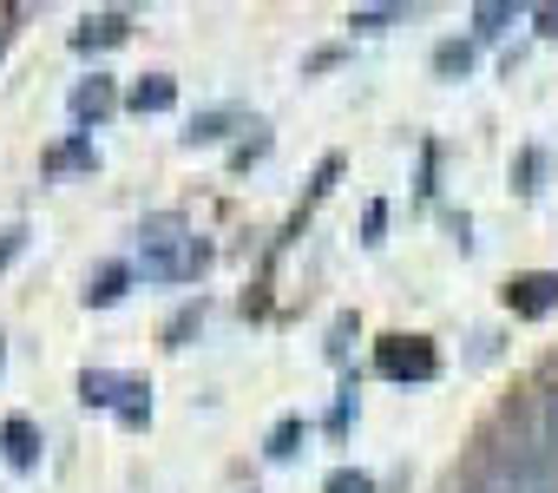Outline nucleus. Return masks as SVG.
Listing matches in <instances>:
<instances>
[{
	"mask_svg": "<svg viewBox=\"0 0 558 493\" xmlns=\"http://www.w3.org/2000/svg\"><path fill=\"white\" fill-rule=\"evenodd\" d=\"M204 264H210V243H204L184 217H151V224L138 230L132 270H138L145 284H191Z\"/></svg>",
	"mask_w": 558,
	"mask_h": 493,
	"instance_id": "obj_1",
	"label": "nucleus"
},
{
	"mask_svg": "<svg viewBox=\"0 0 558 493\" xmlns=\"http://www.w3.org/2000/svg\"><path fill=\"white\" fill-rule=\"evenodd\" d=\"M375 369L388 382H434L440 375V349L427 336H381L375 342Z\"/></svg>",
	"mask_w": 558,
	"mask_h": 493,
	"instance_id": "obj_2",
	"label": "nucleus"
},
{
	"mask_svg": "<svg viewBox=\"0 0 558 493\" xmlns=\"http://www.w3.org/2000/svg\"><path fill=\"white\" fill-rule=\"evenodd\" d=\"M480 493H558V467L551 460H538L532 447H519V454H506L493 473H486V486Z\"/></svg>",
	"mask_w": 558,
	"mask_h": 493,
	"instance_id": "obj_3",
	"label": "nucleus"
},
{
	"mask_svg": "<svg viewBox=\"0 0 558 493\" xmlns=\"http://www.w3.org/2000/svg\"><path fill=\"white\" fill-rule=\"evenodd\" d=\"M558 303V277L551 270H532V277H512L506 284V310L512 316H545Z\"/></svg>",
	"mask_w": 558,
	"mask_h": 493,
	"instance_id": "obj_4",
	"label": "nucleus"
},
{
	"mask_svg": "<svg viewBox=\"0 0 558 493\" xmlns=\"http://www.w3.org/2000/svg\"><path fill=\"white\" fill-rule=\"evenodd\" d=\"M125 34H132V14H125V8H106V14H86V21H80L73 47H80V53H106V47H119Z\"/></svg>",
	"mask_w": 558,
	"mask_h": 493,
	"instance_id": "obj_5",
	"label": "nucleus"
},
{
	"mask_svg": "<svg viewBox=\"0 0 558 493\" xmlns=\"http://www.w3.org/2000/svg\"><path fill=\"white\" fill-rule=\"evenodd\" d=\"M112 106H119V93H112V80H106V73H93V80H80V86H73V125H106V119H112Z\"/></svg>",
	"mask_w": 558,
	"mask_h": 493,
	"instance_id": "obj_6",
	"label": "nucleus"
},
{
	"mask_svg": "<svg viewBox=\"0 0 558 493\" xmlns=\"http://www.w3.org/2000/svg\"><path fill=\"white\" fill-rule=\"evenodd\" d=\"M0 460H8V467H34L40 460V421H27V414L0 421Z\"/></svg>",
	"mask_w": 558,
	"mask_h": 493,
	"instance_id": "obj_7",
	"label": "nucleus"
},
{
	"mask_svg": "<svg viewBox=\"0 0 558 493\" xmlns=\"http://www.w3.org/2000/svg\"><path fill=\"white\" fill-rule=\"evenodd\" d=\"M132 264H99L93 277H86V310H112V303H125V290H132Z\"/></svg>",
	"mask_w": 558,
	"mask_h": 493,
	"instance_id": "obj_8",
	"label": "nucleus"
},
{
	"mask_svg": "<svg viewBox=\"0 0 558 493\" xmlns=\"http://www.w3.org/2000/svg\"><path fill=\"white\" fill-rule=\"evenodd\" d=\"M125 106H132V112H171V106H178V80H171V73H145V80L125 93Z\"/></svg>",
	"mask_w": 558,
	"mask_h": 493,
	"instance_id": "obj_9",
	"label": "nucleus"
},
{
	"mask_svg": "<svg viewBox=\"0 0 558 493\" xmlns=\"http://www.w3.org/2000/svg\"><path fill=\"white\" fill-rule=\"evenodd\" d=\"M119 395H125V375H112V369H86L80 375V401L86 408H119Z\"/></svg>",
	"mask_w": 558,
	"mask_h": 493,
	"instance_id": "obj_10",
	"label": "nucleus"
},
{
	"mask_svg": "<svg viewBox=\"0 0 558 493\" xmlns=\"http://www.w3.org/2000/svg\"><path fill=\"white\" fill-rule=\"evenodd\" d=\"M303 441H310V421H303V414H283V421H276V428H269V441H263V454H269V460H290V454H296Z\"/></svg>",
	"mask_w": 558,
	"mask_h": 493,
	"instance_id": "obj_11",
	"label": "nucleus"
},
{
	"mask_svg": "<svg viewBox=\"0 0 558 493\" xmlns=\"http://www.w3.org/2000/svg\"><path fill=\"white\" fill-rule=\"evenodd\" d=\"M434 73L440 80H466L473 73V40H440L434 47Z\"/></svg>",
	"mask_w": 558,
	"mask_h": 493,
	"instance_id": "obj_12",
	"label": "nucleus"
},
{
	"mask_svg": "<svg viewBox=\"0 0 558 493\" xmlns=\"http://www.w3.org/2000/svg\"><path fill=\"white\" fill-rule=\"evenodd\" d=\"M230 125H236V112H230V106H217V112H197V119H191V132H184V145H217Z\"/></svg>",
	"mask_w": 558,
	"mask_h": 493,
	"instance_id": "obj_13",
	"label": "nucleus"
},
{
	"mask_svg": "<svg viewBox=\"0 0 558 493\" xmlns=\"http://www.w3.org/2000/svg\"><path fill=\"white\" fill-rule=\"evenodd\" d=\"M112 414H119L125 428H145V421H151V388H145V382H125V395H119Z\"/></svg>",
	"mask_w": 558,
	"mask_h": 493,
	"instance_id": "obj_14",
	"label": "nucleus"
},
{
	"mask_svg": "<svg viewBox=\"0 0 558 493\" xmlns=\"http://www.w3.org/2000/svg\"><path fill=\"white\" fill-rule=\"evenodd\" d=\"M86 165H99V152H93V139H73V145H60V152L47 158V171H86Z\"/></svg>",
	"mask_w": 558,
	"mask_h": 493,
	"instance_id": "obj_15",
	"label": "nucleus"
},
{
	"mask_svg": "<svg viewBox=\"0 0 558 493\" xmlns=\"http://www.w3.org/2000/svg\"><path fill=\"white\" fill-rule=\"evenodd\" d=\"M395 21H408V8H355V14H349L355 34H381V27H395Z\"/></svg>",
	"mask_w": 558,
	"mask_h": 493,
	"instance_id": "obj_16",
	"label": "nucleus"
},
{
	"mask_svg": "<svg viewBox=\"0 0 558 493\" xmlns=\"http://www.w3.org/2000/svg\"><path fill=\"white\" fill-rule=\"evenodd\" d=\"M506 21H512V8H506V0H486V8H473V34H480V40L506 34Z\"/></svg>",
	"mask_w": 558,
	"mask_h": 493,
	"instance_id": "obj_17",
	"label": "nucleus"
},
{
	"mask_svg": "<svg viewBox=\"0 0 558 493\" xmlns=\"http://www.w3.org/2000/svg\"><path fill=\"white\" fill-rule=\"evenodd\" d=\"M323 493H375V480H368L362 467H336V473L323 480Z\"/></svg>",
	"mask_w": 558,
	"mask_h": 493,
	"instance_id": "obj_18",
	"label": "nucleus"
},
{
	"mask_svg": "<svg viewBox=\"0 0 558 493\" xmlns=\"http://www.w3.org/2000/svg\"><path fill=\"white\" fill-rule=\"evenodd\" d=\"M21 251H27V224H8V230H0V270H8Z\"/></svg>",
	"mask_w": 558,
	"mask_h": 493,
	"instance_id": "obj_19",
	"label": "nucleus"
},
{
	"mask_svg": "<svg viewBox=\"0 0 558 493\" xmlns=\"http://www.w3.org/2000/svg\"><path fill=\"white\" fill-rule=\"evenodd\" d=\"M197 323H204V310H178V316H171V329H165V342H171V349H184V336H191Z\"/></svg>",
	"mask_w": 558,
	"mask_h": 493,
	"instance_id": "obj_20",
	"label": "nucleus"
},
{
	"mask_svg": "<svg viewBox=\"0 0 558 493\" xmlns=\"http://www.w3.org/2000/svg\"><path fill=\"white\" fill-rule=\"evenodd\" d=\"M263 152H269V132H256V139H250V145H236V152H230V165H236V171H243V165H256V158H263Z\"/></svg>",
	"mask_w": 558,
	"mask_h": 493,
	"instance_id": "obj_21",
	"label": "nucleus"
},
{
	"mask_svg": "<svg viewBox=\"0 0 558 493\" xmlns=\"http://www.w3.org/2000/svg\"><path fill=\"white\" fill-rule=\"evenodd\" d=\"M381 230H388V211H381V204H368V243H381Z\"/></svg>",
	"mask_w": 558,
	"mask_h": 493,
	"instance_id": "obj_22",
	"label": "nucleus"
},
{
	"mask_svg": "<svg viewBox=\"0 0 558 493\" xmlns=\"http://www.w3.org/2000/svg\"><path fill=\"white\" fill-rule=\"evenodd\" d=\"M538 34H551V40H558V8H538Z\"/></svg>",
	"mask_w": 558,
	"mask_h": 493,
	"instance_id": "obj_23",
	"label": "nucleus"
},
{
	"mask_svg": "<svg viewBox=\"0 0 558 493\" xmlns=\"http://www.w3.org/2000/svg\"><path fill=\"white\" fill-rule=\"evenodd\" d=\"M0 47H8V21H0Z\"/></svg>",
	"mask_w": 558,
	"mask_h": 493,
	"instance_id": "obj_24",
	"label": "nucleus"
},
{
	"mask_svg": "<svg viewBox=\"0 0 558 493\" xmlns=\"http://www.w3.org/2000/svg\"><path fill=\"white\" fill-rule=\"evenodd\" d=\"M0 362H8V342H0Z\"/></svg>",
	"mask_w": 558,
	"mask_h": 493,
	"instance_id": "obj_25",
	"label": "nucleus"
}]
</instances>
